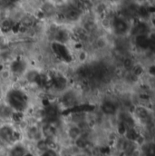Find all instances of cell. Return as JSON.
I'll return each mask as SVG.
<instances>
[{
	"label": "cell",
	"mask_w": 155,
	"mask_h": 156,
	"mask_svg": "<svg viewBox=\"0 0 155 156\" xmlns=\"http://www.w3.org/2000/svg\"><path fill=\"white\" fill-rule=\"evenodd\" d=\"M132 25L129 20L122 17V16H114L112 20L111 30L114 35L118 37H124L125 36L130 34Z\"/></svg>",
	"instance_id": "cell-1"
},
{
	"label": "cell",
	"mask_w": 155,
	"mask_h": 156,
	"mask_svg": "<svg viewBox=\"0 0 155 156\" xmlns=\"http://www.w3.org/2000/svg\"><path fill=\"white\" fill-rule=\"evenodd\" d=\"M48 1H50V2H52V3H54V4H55L56 5H61V4L66 2V0H48Z\"/></svg>",
	"instance_id": "cell-2"
}]
</instances>
